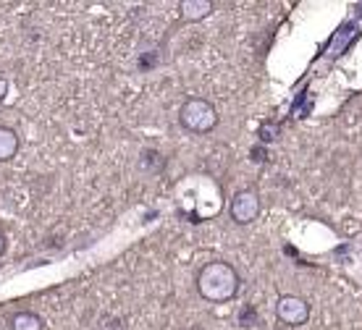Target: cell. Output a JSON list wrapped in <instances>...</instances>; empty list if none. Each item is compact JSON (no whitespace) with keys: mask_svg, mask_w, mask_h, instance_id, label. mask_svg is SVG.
I'll use <instances>...</instances> for the list:
<instances>
[{"mask_svg":"<svg viewBox=\"0 0 362 330\" xmlns=\"http://www.w3.org/2000/svg\"><path fill=\"white\" fill-rule=\"evenodd\" d=\"M216 11L213 0H181L179 3V16L181 21H202Z\"/></svg>","mask_w":362,"mask_h":330,"instance_id":"5b68a950","label":"cell"},{"mask_svg":"<svg viewBox=\"0 0 362 330\" xmlns=\"http://www.w3.org/2000/svg\"><path fill=\"white\" fill-rule=\"evenodd\" d=\"M3 252H6V236L0 233V257H3Z\"/></svg>","mask_w":362,"mask_h":330,"instance_id":"30bf717a","label":"cell"},{"mask_svg":"<svg viewBox=\"0 0 362 330\" xmlns=\"http://www.w3.org/2000/svg\"><path fill=\"white\" fill-rule=\"evenodd\" d=\"M18 152V134L11 126L0 124V163H8Z\"/></svg>","mask_w":362,"mask_h":330,"instance_id":"8992f818","label":"cell"},{"mask_svg":"<svg viewBox=\"0 0 362 330\" xmlns=\"http://www.w3.org/2000/svg\"><path fill=\"white\" fill-rule=\"evenodd\" d=\"M8 330H45V320L40 317L37 312H16L13 317L8 320Z\"/></svg>","mask_w":362,"mask_h":330,"instance_id":"52a82bcc","label":"cell"},{"mask_svg":"<svg viewBox=\"0 0 362 330\" xmlns=\"http://www.w3.org/2000/svg\"><path fill=\"white\" fill-rule=\"evenodd\" d=\"M179 124L192 134H210L218 126V110L202 98H189L179 107Z\"/></svg>","mask_w":362,"mask_h":330,"instance_id":"7a4b0ae2","label":"cell"},{"mask_svg":"<svg viewBox=\"0 0 362 330\" xmlns=\"http://www.w3.org/2000/svg\"><path fill=\"white\" fill-rule=\"evenodd\" d=\"M260 194H257V189H239L234 196H231V207H228V215H231V220L239 225H250L252 220H257V215H260Z\"/></svg>","mask_w":362,"mask_h":330,"instance_id":"3957f363","label":"cell"},{"mask_svg":"<svg viewBox=\"0 0 362 330\" xmlns=\"http://www.w3.org/2000/svg\"><path fill=\"white\" fill-rule=\"evenodd\" d=\"M194 285H197V294L202 296L205 302L223 304V302H231V299L239 294L242 278H239V273L234 270V265L218 259V262L202 265Z\"/></svg>","mask_w":362,"mask_h":330,"instance_id":"6da1fadb","label":"cell"},{"mask_svg":"<svg viewBox=\"0 0 362 330\" xmlns=\"http://www.w3.org/2000/svg\"><path fill=\"white\" fill-rule=\"evenodd\" d=\"M279 131H281V126L279 124H271V121H268V124H263L260 126V142H276V139H279Z\"/></svg>","mask_w":362,"mask_h":330,"instance_id":"ba28073f","label":"cell"},{"mask_svg":"<svg viewBox=\"0 0 362 330\" xmlns=\"http://www.w3.org/2000/svg\"><path fill=\"white\" fill-rule=\"evenodd\" d=\"M310 312H313V307H310V302L302 299V296L284 294V296H279V302H276V317H279V322L289 325V328L305 325V322L310 320Z\"/></svg>","mask_w":362,"mask_h":330,"instance_id":"277c9868","label":"cell"},{"mask_svg":"<svg viewBox=\"0 0 362 330\" xmlns=\"http://www.w3.org/2000/svg\"><path fill=\"white\" fill-rule=\"evenodd\" d=\"M6 95H8V79H3V76H0V102L6 100Z\"/></svg>","mask_w":362,"mask_h":330,"instance_id":"9c48e42d","label":"cell"}]
</instances>
